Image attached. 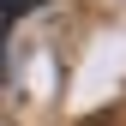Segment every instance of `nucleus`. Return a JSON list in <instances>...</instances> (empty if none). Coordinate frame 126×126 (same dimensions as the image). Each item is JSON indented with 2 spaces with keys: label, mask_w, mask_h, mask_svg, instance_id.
Returning <instances> with one entry per match:
<instances>
[{
  "label": "nucleus",
  "mask_w": 126,
  "mask_h": 126,
  "mask_svg": "<svg viewBox=\"0 0 126 126\" xmlns=\"http://www.w3.org/2000/svg\"><path fill=\"white\" fill-rule=\"evenodd\" d=\"M90 126H102V120H90Z\"/></svg>",
  "instance_id": "1"
}]
</instances>
